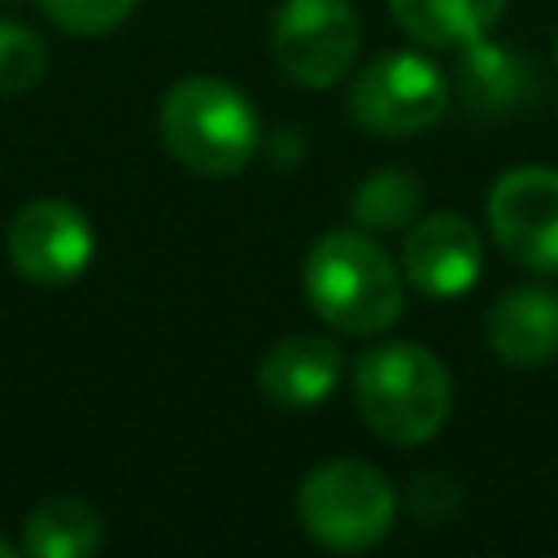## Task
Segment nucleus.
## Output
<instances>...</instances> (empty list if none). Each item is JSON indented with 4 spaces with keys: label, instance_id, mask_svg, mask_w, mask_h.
<instances>
[{
    "label": "nucleus",
    "instance_id": "nucleus-1",
    "mask_svg": "<svg viewBox=\"0 0 558 558\" xmlns=\"http://www.w3.org/2000/svg\"><path fill=\"white\" fill-rule=\"evenodd\" d=\"M301 279L314 314L349 336L388 331L405 305V288H401L405 275L392 266L384 244L349 227L327 231L310 244Z\"/></svg>",
    "mask_w": 558,
    "mask_h": 558
},
{
    "label": "nucleus",
    "instance_id": "nucleus-2",
    "mask_svg": "<svg viewBox=\"0 0 558 558\" xmlns=\"http://www.w3.org/2000/svg\"><path fill=\"white\" fill-rule=\"evenodd\" d=\"M353 401L375 436L392 445H423L445 427L453 384L432 349L414 340H392L357 357Z\"/></svg>",
    "mask_w": 558,
    "mask_h": 558
},
{
    "label": "nucleus",
    "instance_id": "nucleus-3",
    "mask_svg": "<svg viewBox=\"0 0 558 558\" xmlns=\"http://www.w3.org/2000/svg\"><path fill=\"white\" fill-rule=\"evenodd\" d=\"M161 140L179 166L205 179H227L248 166L262 144L248 96L222 78L192 74L161 96Z\"/></svg>",
    "mask_w": 558,
    "mask_h": 558
},
{
    "label": "nucleus",
    "instance_id": "nucleus-4",
    "mask_svg": "<svg viewBox=\"0 0 558 558\" xmlns=\"http://www.w3.org/2000/svg\"><path fill=\"white\" fill-rule=\"evenodd\" d=\"M296 519L310 541L336 554L371 549L392 532L397 497L384 471L357 458H331L301 480Z\"/></svg>",
    "mask_w": 558,
    "mask_h": 558
},
{
    "label": "nucleus",
    "instance_id": "nucleus-5",
    "mask_svg": "<svg viewBox=\"0 0 558 558\" xmlns=\"http://www.w3.org/2000/svg\"><path fill=\"white\" fill-rule=\"evenodd\" d=\"M449 109V78L418 52L375 57L349 83V118L375 135H414Z\"/></svg>",
    "mask_w": 558,
    "mask_h": 558
},
{
    "label": "nucleus",
    "instance_id": "nucleus-6",
    "mask_svg": "<svg viewBox=\"0 0 558 558\" xmlns=\"http://www.w3.org/2000/svg\"><path fill=\"white\" fill-rule=\"evenodd\" d=\"M357 13L349 0H283L270 22L279 70L301 87H331L357 61Z\"/></svg>",
    "mask_w": 558,
    "mask_h": 558
},
{
    "label": "nucleus",
    "instance_id": "nucleus-7",
    "mask_svg": "<svg viewBox=\"0 0 558 558\" xmlns=\"http://www.w3.org/2000/svg\"><path fill=\"white\" fill-rule=\"evenodd\" d=\"M488 227L506 257L527 270H558V170L514 166L488 187Z\"/></svg>",
    "mask_w": 558,
    "mask_h": 558
},
{
    "label": "nucleus",
    "instance_id": "nucleus-8",
    "mask_svg": "<svg viewBox=\"0 0 558 558\" xmlns=\"http://www.w3.org/2000/svg\"><path fill=\"white\" fill-rule=\"evenodd\" d=\"M4 244H9V262L22 279L61 288V283H74L92 266L96 231L78 205L44 196L13 214Z\"/></svg>",
    "mask_w": 558,
    "mask_h": 558
},
{
    "label": "nucleus",
    "instance_id": "nucleus-9",
    "mask_svg": "<svg viewBox=\"0 0 558 558\" xmlns=\"http://www.w3.org/2000/svg\"><path fill=\"white\" fill-rule=\"evenodd\" d=\"M484 270V240L462 214H427L401 244V275L427 296H462Z\"/></svg>",
    "mask_w": 558,
    "mask_h": 558
},
{
    "label": "nucleus",
    "instance_id": "nucleus-10",
    "mask_svg": "<svg viewBox=\"0 0 558 558\" xmlns=\"http://www.w3.org/2000/svg\"><path fill=\"white\" fill-rule=\"evenodd\" d=\"M340 375H344L340 344L331 336H314V331L270 344V353L257 366L262 392L283 410H305V405L327 401L336 392Z\"/></svg>",
    "mask_w": 558,
    "mask_h": 558
},
{
    "label": "nucleus",
    "instance_id": "nucleus-11",
    "mask_svg": "<svg viewBox=\"0 0 558 558\" xmlns=\"http://www.w3.org/2000/svg\"><path fill=\"white\" fill-rule=\"evenodd\" d=\"M453 87L475 113H514V109H527L541 96L532 61L493 44V39H484V35L462 44Z\"/></svg>",
    "mask_w": 558,
    "mask_h": 558
},
{
    "label": "nucleus",
    "instance_id": "nucleus-12",
    "mask_svg": "<svg viewBox=\"0 0 558 558\" xmlns=\"http://www.w3.org/2000/svg\"><path fill=\"white\" fill-rule=\"evenodd\" d=\"M488 344L510 366H541L558 357V292L510 288L488 310Z\"/></svg>",
    "mask_w": 558,
    "mask_h": 558
},
{
    "label": "nucleus",
    "instance_id": "nucleus-13",
    "mask_svg": "<svg viewBox=\"0 0 558 558\" xmlns=\"http://www.w3.org/2000/svg\"><path fill=\"white\" fill-rule=\"evenodd\" d=\"M397 26L427 48H462L480 39L506 9V0H388Z\"/></svg>",
    "mask_w": 558,
    "mask_h": 558
},
{
    "label": "nucleus",
    "instance_id": "nucleus-14",
    "mask_svg": "<svg viewBox=\"0 0 558 558\" xmlns=\"http://www.w3.org/2000/svg\"><path fill=\"white\" fill-rule=\"evenodd\" d=\"M105 541L100 514L78 497H48L26 514L22 549L35 558H87Z\"/></svg>",
    "mask_w": 558,
    "mask_h": 558
},
{
    "label": "nucleus",
    "instance_id": "nucleus-15",
    "mask_svg": "<svg viewBox=\"0 0 558 558\" xmlns=\"http://www.w3.org/2000/svg\"><path fill=\"white\" fill-rule=\"evenodd\" d=\"M423 209V187L410 170L388 166L375 170L357 192H353V218L371 231H401L418 218Z\"/></svg>",
    "mask_w": 558,
    "mask_h": 558
},
{
    "label": "nucleus",
    "instance_id": "nucleus-16",
    "mask_svg": "<svg viewBox=\"0 0 558 558\" xmlns=\"http://www.w3.org/2000/svg\"><path fill=\"white\" fill-rule=\"evenodd\" d=\"M44 70H48L44 39L31 26L0 17V96H13V92L35 87Z\"/></svg>",
    "mask_w": 558,
    "mask_h": 558
},
{
    "label": "nucleus",
    "instance_id": "nucleus-17",
    "mask_svg": "<svg viewBox=\"0 0 558 558\" xmlns=\"http://www.w3.org/2000/svg\"><path fill=\"white\" fill-rule=\"evenodd\" d=\"M39 9H44L48 22L61 26L65 35L92 39V35H105V31H113L118 22H126L131 9H135V0H39Z\"/></svg>",
    "mask_w": 558,
    "mask_h": 558
},
{
    "label": "nucleus",
    "instance_id": "nucleus-18",
    "mask_svg": "<svg viewBox=\"0 0 558 558\" xmlns=\"http://www.w3.org/2000/svg\"><path fill=\"white\" fill-rule=\"evenodd\" d=\"M410 506H414V514H423L427 523H440V519L458 506V484L445 480V475H418V480H414V493H410Z\"/></svg>",
    "mask_w": 558,
    "mask_h": 558
},
{
    "label": "nucleus",
    "instance_id": "nucleus-19",
    "mask_svg": "<svg viewBox=\"0 0 558 558\" xmlns=\"http://www.w3.org/2000/svg\"><path fill=\"white\" fill-rule=\"evenodd\" d=\"M9 554H13V549H9V541H0V558H9Z\"/></svg>",
    "mask_w": 558,
    "mask_h": 558
}]
</instances>
